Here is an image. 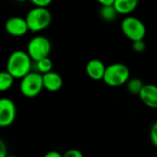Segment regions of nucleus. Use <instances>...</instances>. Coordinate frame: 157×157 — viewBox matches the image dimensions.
Here are the masks:
<instances>
[{
	"label": "nucleus",
	"mask_w": 157,
	"mask_h": 157,
	"mask_svg": "<svg viewBox=\"0 0 157 157\" xmlns=\"http://www.w3.org/2000/svg\"><path fill=\"white\" fill-rule=\"evenodd\" d=\"M51 50L52 44L50 40L40 35L30 39L27 46V52L29 56L35 62L49 57Z\"/></svg>",
	"instance_id": "nucleus-5"
},
{
	"label": "nucleus",
	"mask_w": 157,
	"mask_h": 157,
	"mask_svg": "<svg viewBox=\"0 0 157 157\" xmlns=\"http://www.w3.org/2000/svg\"><path fill=\"white\" fill-rule=\"evenodd\" d=\"M106 67L104 63L99 59H92L86 63V72L93 80H103Z\"/></svg>",
	"instance_id": "nucleus-10"
},
{
	"label": "nucleus",
	"mask_w": 157,
	"mask_h": 157,
	"mask_svg": "<svg viewBox=\"0 0 157 157\" xmlns=\"http://www.w3.org/2000/svg\"><path fill=\"white\" fill-rule=\"evenodd\" d=\"M5 29L12 36H23L29 31V27L25 17H12L6 21Z\"/></svg>",
	"instance_id": "nucleus-8"
},
{
	"label": "nucleus",
	"mask_w": 157,
	"mask_h": 157,
	"mask_svg": "<svg viewBox=\"0 0 157 157\" xmlns=\"http://www.w3.org/2000/svg\"><path fill=\"white\" fill-rule=\"evenodd\" d=\"M36 66L38 69V73H40V75H44V74H47L52 71V62L49 57L43 58L40 61L36 62Z\"/></svg>",
	"instance_id": "nucleus-16"
},
{
	"label": "nucleus",
	"mask_w": 157,
	"mask_h": 157,
	"mask_svg": "<svg viewBox=\"0 0 157 157\" xmlns=\"http://www.w3.org/2000/svg\"><path fill=\"white\" fill-rule=\"evenodd\" d=\"M127 85V90L132 94V95H138L140 94L141 90L143 89L144 84L143 83V81L139 78H132V79H129V81L126 83Z\"/></svg>",
	"instance_id": "nucleus-15"
},
{
	"label": "nucleus",
	"mask_w": 157,
	"mask_h": 157,
	"mask_svg": "<svg viewBox=\"0 0 157 157\" xmlns=\"http://www.w3.org/2000/svg\"><path fill=\"white\" fill-rule=\"evenodd\" d=\"M121 28L123 34L132 42L143 40L146 34V28L144 22L132 16L124 17L121 21Z\"/></svg>",
	"instance_id": "nucleus-4"
},
{
	"label": "nucleus",
	"mask_w": 157,
	"mask_h": 157,
	"mask_svg": "<svg viewBox=\"0 0 157 157\" xmlns=\"http://www.w3.org/2000/svg\"><path fill=\"white\" fill-rule=\"evenodd\" d=\"M63 157H84V155L77 149H69L63 155Z\"/></svg>",
	"instance_id": "nucleus-19"
},
{
	"label": "nucleus",
	"mask_w": 157,
	"mask_h": 157,
	"mask_svg": "<svg viewBox=\"0 0 157 157\" xmlns=\"http://www.w3.org/2000/svg\"><path fill=\"white\" fill-rule=\"evenodd\" d=\"M43 157H63V155H61L57 151H50V152L46 153Z\"/></svg>",
	"instance_id": "nucleus-23"
},
{
	"label": "nucleus",
	"mask_w": 157,
	"mask_h": 157,
	"mask_svg": "<svg viewBox=\"0 0 157 157\" xmlns=\"http://www.w3.org/2000/svg\"><path fill=\"white\" fill-rule=\"evenodd\" d=\"M99 15L100 17L106 22H112L118 17V13L114 7V5L110 6H101L99 10Z\"/></svg>",
	"instance_id": "nucleus-13"
},
{
	"label": "nucleus",
	"mask_w": 157,
	"mask_h": 157,
	"mask_svg": "<svg viewBox=\"0 0 157 157\" xmlns=\"http://www.w3.org/2000/svg\"><path fill=\"white\" fill-rule=\"evenodd\" d=\"M7 156V149L4 141L0 138V157Z\"/></svg>",
	"instance_id": "nucleus-21"
},
{
	"label": "nucleus",
	"mask_w": 157,
	"mask_h": 157,
	"mask_svg": "<svg viewBox=\"0 0 157 157\" xmlns=\"http://www.w3.org/2000/svg\"><path fill=\"white\" fill-rule=\"evenodd\" d=\"M29 30L32 32L40 31L45 29L52 22V13L45 7H33L31 8L25 17Z\"/></svg>",
	"instance_id": "nucleus-2"
},
{
	"label": "nucleus",
	"mask_w": 157,
	"mask_h": 157,
	"mask_svg": "<svg viewBox=\"0 0 157 157\" xmlns=\"http://www.w3.org/2000/svg\"><path fill=\"white\" fill-rule=\"evenodd\" d=\"M137 0H115L114 2V7L118 14H131L137 8Z\"/></svg>",
	"instance_id": "nucleus-12"
},
{
	"label": "nucleus",
	"mask_w": 157,
	"mask_h": 157,
	"mask_svg": "<svg viewBox=\"0 0 157 157\" xmlns=\"http://www.w3.org/2000/svg\"><path fill=\"white\" fill-rule=\"evenodd\" d=\"M31 69V59L27 52L14 51L6 62V72L14 78H23Z\"/></svg>",
	"instance_id": "nucleus-1"
},
{
	"label": "nucleus",
	"mask_w": 157,
	"mask_h": 157,
	"mask_svg": "<svg viewBox=\"0 0 157 157\" xmlns=\"http://www.w3.org/2000/svg\"><path fill=\"white\" fill-rule=\"evenodd\" d=\"M19 89L26 98H35L43 89L42 75L38 72H29L21 78Z\"/></svg>",
	"instance_id": "nucleus-6"
},
{
	"label": "nucleus",
	"mask_w": 157,
	"mask_h": 157,
	"mask_svg": "<svg viewBox=\"0 0 157 157\" xmlns=\"http://www.w3.org/2000/svg\"><path fill=\"white\" fill-rule=\"evenodd\" d=\"M146 49V44L144 42V40H137V41H133L132 42V50L135 52H144Z\"/></svg>",
	"instance_id": "nucleus-17"
},
{
	"label": "nucleus",
	"mask_w": 157,
	"mask_h": 157,
	"mask_svg": "<svg viewBox=\"0 0 157 157\" xmlns=\"http://www.w3.org/2000/svg\"><path fill=\"white\" fill-rule=\"evenodd\" d=\"M6 157H17V156H15V155H7Z\"/></svg>",
	"instance_id": "nucleus-24"
},
{
	"label": "nucleus",
	"mask_w": 157,
	"mask_h": 157,
	"mask_svg": "<svg viewBox=\"0 0 157 157\" xmlns=\"http://www.w3.org/2000/svg\"><path fill=\"white\" fill-rule=\"evenodd\" d=\"M31 3L37 7H45L52 4V0H32Z\"/></svg>",
	"instance_id": "nucleus-20"
},
{
	"label": "nucleus",
	"mask_w": 157,
	"mask_h": 157,
	"mask_svg": "<svg viewBox=\"0 0 157 157\" xmlns=\"http://www.w3.org/2000/svg\"><path fill=\"white\" fill-rule=\"evenodd\" d=\"M115 0H98V3L101 6H110L114 5Z\"/></svg>",
	"instance_id": "nucleus-22"
},
{
	"label": "nucleus",
	"mask_w": 157,
	"mask_h": 157,
	"mask_svg": "<svg viewBox=\"0 0 157 157\" xmlns=\"http://www.w3.org/2000/svg\"><path fill=\"white\" fill-rule=\"evenodd\" d=\"M43 88L50 92L59 91L63 86V78L62 76L53 71H51L47 74L42 75Z\"/></svg>",
	"instance_id": "nucleus-11"
},
{
	"label": "nucleus",
	"mask_w": 157,
	"mask_h": 157,
	"mask_svg": "<svg viewBox=\"0 0 157 157\" xmlns=\"http://www.w3.org/2000/svg\"><path fill=\"white\" fill-rule=\"evenodd\" d=\"M142 102L151 109H157V86L153 84L144 85L139 94Z\"/></svg>",
	"instance_id": "nucleus-9"
},
{
	"label": "nucleus",
	"mask_w": 157,
	"mask_h": 157,
	"mask_svg": "<svg viewBox=\"0 0 157 157\" xmlns=\"http://www.w3.org/2000/svg\"><path fill=\"white\" fill-rule=\"evenodd\" d=\"M150 138L152 144L157 148V121L155 122L150 131Z\"/></svg>",
	"instance_id": "nucleus-18"
},
{
	"label": "nucleus",
	"mask_w": 157,
	"mask_h": 157,
	"mask_svg": "<svg viewBox=\"0 0 157 157\" xmlns=\"http://www.w3.org/2000/svg\"><path fill=\"white\" fill-rule=\"evenodd\" d=\"M14 77L6 71H0V92H5L8 90L13 83Z\"/></svg>",
	"instance_id": "nucleus-14"
},
{
	"label": "nucleus",
	"mask_w": 157,
	"mask_h": 157,
	"mask_svg": "<svg viewBox=\"0 0 157 157\" xmlns=\"http://www.w3.org/2000/svg\"><path fill=\"white\" fill-rule=\"evenodd\" d=\"M17 108L15 102L8 98H0V128L10 126L16 120Z\"/></svg>",
	"instance_id": "nucleus-7"
},
{
	"label": "nucleus",
	"mask_w": 157,
	"mask_h": 157,
	"mask_svg": "<svg viewBox=\"0 0 157 157\" xmlns=\"http://www.w3.org/2000/svg\"><path fill=\"white\" fill-rule=\"evenodd\" d=\"M130 79V69L126 64L115 63L106 67L103 81L109 86H120Z\"/></svg>",
	"instance_id": "nucleus-3"
}]
</instances>
